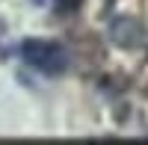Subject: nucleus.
<instances>
[{"label": "nucleus", "instance_id": "f03ea898", "mask_svg": "<svg viewBox=\"0 0 148 145\" xmlns=\"http://www.w3.org/2000/svg\"><path fill=\"white\" fill-rule=\"evenodd\" d=\"M107 33H110V39L119 47H142L145 44V30H142V24L133 21V18H113Z\"/></svg>", "mask_w": 148, "mask_h": 145}, {"label": "nucleus", "instance_id": "f257e3e1", "mask_svg": "<svg viewBox=\"0 0 148 145\" xmlns=\"http://www.w3.org/2000/svg\"><path fill=\"white\" fill-rule=\"evenodd\" d=\"M21 59L42 74H62L68 68V53L62 44L47 39H27L21 44Z\"/></svg>", "mask_w": 148, "mask_h": 145}]
</instances>
